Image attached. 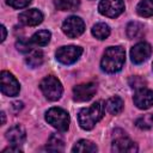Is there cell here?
I'll return each mask as SVG.
<instances>
[{
    "instance_id": "cell-1",
    "label": "cell",
    "mask_w": 153,
    "mask_h": 153,
    "mask_svg": "<svg viewBox=\"0 0 153 153\" xmlns=\"http://www.w3.org/2000/svg\"><path fill=\"white\" fill-rule=\"evenodd\" d=\"M126 61V53L122 47H109L100 61V67L106 73H116L122 69Z\"/></svg>"
},
{
    "instance_id": "cell-2",
    "label": "cell",
    "mask_w": 153,
    "mask_h": 153,
    "mask_svg": "<svg viewBox=\"0 0 153 153\" xmlns=\"http://www.w3.org/2000/svg\"><path fill=\"white\" fill-rule=\"evenodd\" d=\"M104 115V105L102 102H96L88 108H84L80 110L78 115V122L80 127L85 130L92 129L97 122L103 118Z\"/></svg>"
},
{
    "instance_id": "cell-3",
    "label": "cell",
    "mask_w": 153,
    "mask_h": 153,
    "mask_svg": "<svg viewBox=\"0 0 153 153\" xmlns=\"http://www.w3.org/2000/svg\"><path fill=\"white\" fill-rule=\"evenodd\" d=\"M39 88L43 92L44 97L49 100H57L61 98L62 96V85L60 82V80L57 78H55L54 75H48L45 76L41 84H39Z\"/></svg>"
},
{
    "instance_id": "cell-4",
    "label": "cell",
    "mask_w": 153,
    "mask_h": 153,
    "mask_svg": "<svg viewBox=\"0 0 153 153\" xmlns=\"http://www.w3.org/2000/svg\"><path fill=\"white\" fill-rule=\"evenodd\" d=\"M45 120L59 131H66L69 127V115L61 108H51L45 114Z\"/></svg>"
},
{
    "instance_id": "cell-5",
    "label": "cell",
    "mask_w": 153,
    "mask_h": 153,
    "mask_svg": "<svg viewBox=\"0 0 153 153\" xmlns=\"http://www.w3.org/2000/svg\"><path fill=\"white\" fill-rule=\"evenodd\" d=\"M62 31L65 32V35H67V37L75 38L85 31V23L81 18L76 16H71L63 22Z\"/></svg>"
},
{
    "instance_id": "cell-6",
    "label": "cell",
    "mask_w": 153,
    "mask_h": 153,
    "mask_svg": "<svg viewBox=\"0 0 153 153\" xmlns=\"http://www.w3.org/2000/svg\"><path fill=\"white\" fill-rule=\"evenodd\" d=\"M82 54V49L76 45H66L61 47L56 50V59L63 65H72L74 63L80 55Z\"/></svg>"
},
{
    "instance_id": "cell-7",
    "label": "cell",
    "mask_w": 153,
    "mask_h": 153,
    "mask_svg": "<svg viewBox=\"0 0 153 153\" xmlns=\"http://www.w3.org/2000/svg\"><path fill=\"white\" fill-rule=\"evenodd\" d=\"M98 10L105 17L116 18L124 11V2L123 0H100Z\"/></svg>"
},
{
    "instance_id": "cell-8",
    "label": "cell",
    "mask_w": 153,
    "mask_h": 153,
    "mask_svg": "<svg viewBox=\"0 0 153 153\" xmlns=\"http://www.w3.org/2000/svg\"><path fill=\"white\" fill-rule=\"evenodd\" d=\"M0 80H1V92L4 94L14 97L19 93L20 86L18 80L13 76V74H11L7 71H2L0 74Z\"/></svg>"
},
{
    "instance_id": "cell-9",
    "label": "cell",
    "mask_w": 153,
    "mask_h": 153,
    "mask_svg": "<svg viewBox=\"0 0 153 153\" xmlns=\"http://www.w3.org/2000/svg\"><path fill=\"white\" fill-rule=\"evenodd\" d=\"M152 54V47L147 42H139L136 43L130 50V59L131 62L135 65L143 63Z\"/></svg>"
},
{
    "instance_id": "cell-10",
    "label": "cell",
    "mask_w": 153,
    "mask_h": 153,
    "mask_svg": "<svg viewBox=\"0 0 153 153\" xmlns=\"http://www.w3.org/2000/svg\"><path fill=\"white\" fill-rule=\"evenodd\" d=\"M97 92V85L94 82H85L76 85L73 88V99L76 102H87Z\"/></svg>"
},
{
    "instance_id": "cell-11",
    "label": "cell",
    "mask_w": 153,
    "mask_h": 153,
    "mask_svg": "<svg viewBox=\"0 0 153 153\" xmlns=\"http://www.w3.org/2000/svg\"><path fill=\"white\" fill-rule=\"evenodd\" d=\"M134 104L139 108V109H148L153 105V90H148L146 87L140 88L136 91V93L134 94Z\"/></svg>"
},
{
    "instance_id": "cell-12",
    "label": "cell",
    "mask_w": 153,
    "mask_h": 153,
    "mask_svg": "<svg viewBox=\"0 0 153 153\" xmlns=\"http://www.w3.org/2000/svg\"><path fill=\"white\" fill-rule=\"evenodd\" d=\"M112 151L114 152H129V153H133V152L137 151V147L129 137L126 136V133H124V135H117L115 137V140L112 141Z\"/></svg>"
},
{
    "instance_id": "cell-13",
    "label": "cell",
    "mask_w": 153,
    "mask_h": 153,
    "mask_svg": "<svg viewBox=\"0 0 153 153\" xmlns=\"http://www.w3.org/2000/svg\"><path fill=\"white\" fill-rule=\"evenodd\" d=\"M42 20H43V14L41 11L36 8L26 10L19 14V22L27 26H36L41 24Z\"/></svg>"
},
{
    "instance_id": "cell-14",
    "label": "cell",
    "mask_w": 153,
    "mask_h": 153,
    "mask_svg": "<svg viewBox=\"0 0 153 153\" xmlns=\"http://www.w3.org/2000/svg\"><path fill=\"white\" fill-rule=\"evenodd\" d=\"M6 139L11 142V145H14V146H19V145H23L25 139H26V133H25V129L19 126V124H16L13 127H11L7 131H6Z\"/></svg>"
},
{
    "instance_id": "cell-15",
    "label": "cell",
    "mask_w": 153,
    "mask_h": 153,
    "mask_svg": "<svg viewBox=\"0 0 153 153\" xmlns=\"http://www.w3.org/2000/svg\"><path fill=\"white\" fill-rule=\"evenodd\" d=\"M123 105H124V103H123L122 98L118 96H115V97H111L108 99L105 108L111 115H118L123 110Z\"/></svg>"
},
{
    "instance_id": "cell-16",
    "label": "cell",
    "mask_w": 153,
    "mask_h": 153,
    "mask_svg": "<svg viewBox=\"0 0 153 153\" xmlns=\"http://www.w3.org/2000/svg\"><path fill=\"white\" fill-rule=\"evenodd\" d=\"M143 32H145V27L139 22H130L127 25V36L130 39H135V38L142 37Z\"/></svg>"
},
{
    "instance_id": "cell-17",
    "label": "cell",
    "mask_w": 153,
    "mask_h": 153,
    "mask_svg": "<svg viewBox=\"0 0 153 153\" xmlns=\"http://www.w3.org/2000/svg\"><path fill=\"white\" fill-rule=\"evenodd\" d=\"M97 149L98 148H97V146L93 142H91L88 140H80V141H78L73 146L72 152H81V153L87 152V153H93V152H97Z\"/></svg>"
},
{
    "instance_id": "cell-18",
    "label": "cell",
    "mask_w": 153,
    "mask_h": 153,
    "mask_svg": "<svg viewBox=\"0 0 153 153\" xmlns=\"http://www.w3.org/2000/svg\"><path fill=\"white\" fill-rule=\"evenodd\" d=\"M136 12L141 17H152L153 16V0H141L136 6Z\"/></svg>"
},
{
    "instance_id": "cell-19",
    "label": "cell",
    "mask_w": 153,
    "mask_h": 153,
    "mask_svg": "<svg viewBox=\"0 0 153 153\" xmlns=\"http://www.w3.org/2000/svg\"><path fill=\"white\" fill-rule=\"evenodd\" d=\"M92 35L98 39H105L110 35V27L105 23H98L92 27Z\"/></svg>"
},
{
    "instance_id": "cell-20",
    "label": "cell",
    "mask_w": 153,
    "mask_h": 153,
    "mask_svg": "<svg viewBox=\"0 0 153 153\" xmlns=\"http://www.w3.org/2000/svg\"><path fill=\"white\" fill-rule=\"evenodd\" d=\"M50 37H51V35H50V32H49L48 30H41V31L36 32V33L31 37V41H32V43L36 44V45L44 47V45H47V44L49 43Z\"/></svg>"
},
{
    "instance_id": "cell-21",
    "label": "cell",
    "mask_w": 153,
    "mask_h": 153,
    "mask_svg": "<svg viewBox=\"0 0 153 153\" xmlns=\"http://www.w3.org/2000/svg\"><path fill=\"white\" fill-rule=\"evenodd\" d=\"M80 6V0H56L55 7L60 11H75Z\"/></svg>"
},
{
    "instance_id": "cell-22",
    "label": "cell",
    "mask_w": 153,
    "mask_h": 153,
    "mask_svg": "<svg viewBox=\"0 0 153 153\" xmlns=\"http://www.w3.org/2000/svg\"><path fill=\"white\" fill-rule=\"evenodd\" d=\"M26 63L30 67H32V68L39 67L43 63V53L41 50H33V51H31L26 56Z\"/></svg>"
},
{
    "instance_id": "cell-23",
    "label": "cell",
    "mask_w": 153,
    "mask_h": 153,
    "mask_svg": "<svg viewBox=\"0 0 153 153\" xmlns=\"http://www.w3.org/2000/svg\"><path fill=\"white\" fill-rule=\"evenodd\" d=\"M63 140L60 135L57 134H53L48 141V145H47V149L49 151H63Z\"/></svg>"
},
{
    "instance_id": "cell-24",
    "label": "cell",
    "mask_w": 153,
    "mask_h": 153,
    "mask_svg": "<svg viewBox=\"0 0 153 153\" xmlns=\"http://www.w3.org/2000/svg\"><path fill=\"white\" fill-rule=\"evenodd\" d=\"M135 124L137 128L140 129H149L153 127V115L152 114H146V115H142L140 116L136 121H135Z\"/></svg>"
},
{
    "instance_id": "cell-25",
    "label": "cell",
    "mask_w": 153,
    "mask_h": 153,
    "mask_svg": "<svg viewBox=\"0 0 153 153\" xmlns=\"http://www.w3.org/2000/svg\"><path fill=\"white\" fill-rule=\"evenodd\" d=\"M16 47L22 53H30L32 50V41L31 38H19L16 42Z\"/></svg>"
},
{
    "instance_id": "cell-26",
    "label": "cell",
    "mask_w": 153,
    "mask_h": 153,
    "mask_svg": "<svg viewBox=\"0 0 153 153\" xmlns=\"http://www.w3.org/2000/svg\"><path fill=\"white\" fill-rule=\"evenodd\" d=\"M128 82H129V86H130L131 88H135L136 91L140 90V88L146 87V80L142 79L141 76H137V75L130 76L129 80H128Z\"/></svg>"
},
{
    "instance_id": "cell-27",
    "label": "cell",
    "mask_w": 153,
    "mask_h": 153,
    "mask_svg": "<svg viewBox=\"0 0 153 153\" xmlns=\"http://www.w3.org/2000/svg\"><path fill=\"white\" fill-rule=\"evenodd\" d=\"M31 0H7V4L13 8H24L29 6Z\"/></svg>"
},
{
    "instance_id": "cell-28",
    "label": "cell",
    "mask_w": 153,
    "mask_h": 153,
    "mask_svg": "<svg viewBox=\"0 0 153 153\" xmlns=\"http://www.w3.org/2000/svg\"><path fill=\"white\" fill-rule=\"evenodd\" d=\"M6 152H22V149L19 148V146H14V145H11L10 147L5 148L2 151V153H6Z\"/></svg>"
},
{
    "instance_id": "cell-29",
    "label": "cell",
    "mask_w": 153,
    "mask_h": 153,
    "mask_svg": "<svg viewBox=\"0 0 153 153\" xmlns=\"http://www.w3.org/2000/svg\"><path fill=\"white\" fill-rule=\"evenodd\" d=\"M1 42H4L5 41V38H6V35H7V32H6V27L4 26V25H1Z\"/></svg>"
},
{
    "instance_id": "cell-30",
    "label": "cell",
    "mask_w": 153,
    "mask_h": 153,
    "mask_svg": "<svg viewBox=\"0 0 153 153\" xmlns=\"http://www.w3.org/2000/svg\"><path fill=\"white\" fill-rule=\"evenodd\" d=\"M1 118H2V121H1V123H2V124H5V121H6V120H5V112H4V111L1 112Z\"/></svg>"
}]
</instances>
